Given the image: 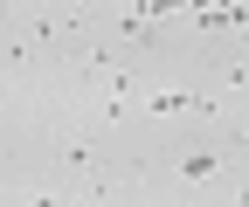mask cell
<instances>
[{"label":"cell","instance_id":"6da1fadb","mask_svg":"<svg viewBox=\"0 0 249 207\" xmlns=\"http://www.w3.org/2000/svg\"><path fill=\"white\" fill-rule=\"evenodd\" d=\"M214 173H222L214 152H180V180H214Z\"/></svg>","mask_w":249,"mask_h":207}]
</instances>
